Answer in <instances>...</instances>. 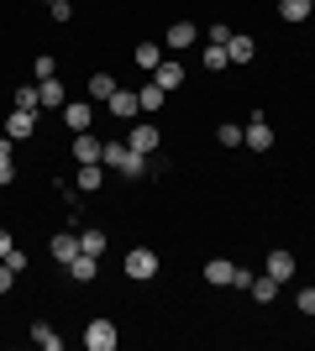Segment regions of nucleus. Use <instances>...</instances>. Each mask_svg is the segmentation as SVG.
Segmentation results:
<instances>
[{
  "mask_svg": "<svg viewBox=\"0 0 315 351\" xmlns=\"http://www.w3.org/2000/svg\"><path fill=\"white\" fill-rule=\"evenodd\" d=\"M100 162H105V168H116V173H126V178H142V173H148V158L132 152L126 142H105L100 147Z\"/></svg>",
  "mask_w": 315,
  "mask_h": 351,
  "instance_id": "f257e3e1",
  "label": "nucleus"
},
{
  "mask_svg": "<svg viewBox=\"0 0 315 351\" xmlns=\"http://www.w3.org/2000/svg\"><path fill=\"white\" fill-rule=\"evenodd\" d=\"M126 278H137V283L158 278V252H152V247H137V252H126Z\"/></svg>",
  "mask_w": 315,
  "mask_h": 351,
  "instance_id": "f03ea898",
  "label": "nucleus"
},
{
  "mask_svg": "<svg viewBox=\"0 0 315 351\" xmlns=\"http://www.w3.org/2000/svg\"><path fill=\"white\" fill-rule=\"evenodd\" d=\"M84 346L90 351H116V320H90L84 325Z\"/></svg>",
  "mask_w": 315,
  "mask_h": 351,
  "instance_id": "7ed1b4c3",
  "label": "nucleus"
},
{
  "mask_svg": "<svg viewBox=\"0 0 315 351\" xmlns=\"http://www.w3.org/2000/svg\"><path fill=\"white\" fill-rule=\"evenodd\" d=\"M163 47H174V53H184V47H200V27H195V21H174V27L163 32Z\"/></svg>",
  "mask_w": 315,
  "mask_h": 351,
  "instance_id": "20e7f679",
  "label": "nucleus"
},
{
  "mask_svg": "<svg viewBox=\"0 0 315 351\" xmlns=\"http://www.w3.org/2000/svg\"><path fill=\"white\" fill-rule=\"evenodd\" d=\"M105 105H110V116H116V121H137V116H142V100H137V89H116V95H110Z\"/></svg>",
  "mask_w": 315,
  "mask_h": 351,
  "instance_id": "39448f33",
  "label": "nucleus"
},
{
  "mask_svg": "<svg viewBox=\"0 0 315 351\" xmlns=\"http://www.w3.org/2000/svg\"><path fill=\"white\" fill-rule=\"evenodd\" d=\"M231 278H237V263H231V257H210L205 263V283L210 289H231Z\"/></svg>",
  "mask_w": 315,
  "mask_h": 351,
  "instance_id": "423d86ee",
  "label": "nucleus"
},
{
  "mask_svg": "<svg viewBox=\"0 0 315 351\" xmlns=\"http://www.w3.org/2000/svg\"><path fill=\"white\" fill-rule=\"evenodd\" d=\"M32 132H37V110H11V116H5V136H11V142H27Z\"/></svg>",
  "mask_w": 315,
  "mask_h": 351,
  "instance_id": "0eeeda50",
  "label": "nucleus"
},
{
  "mask_svg": "<svg viewBox=\"0 0 315 351\" xmlns=\"http://www.w3.org/2000/svg\"><path fill=\"white\" fill-rule=\"evenodd\" d=\"M242 142L253 147V152H268V147H273V126L263 116H253V121H247V132H242Z\"/></svg>",
  "mask_w": 315,
  "mask_h": 351,
  "instance_id": "6e6552de",
  "label": "nucleus"
},
{
  "mask_svg": "<svg viewBox=\"0 0 315 351\" xmlns=\"http://www.w3.org/2000/svg\"><path fill=\"white\" fill-rule=\"evenodd\" d=\"M90 121H95L90 100H69L63 105V126H69V132H90Z\"/></svg>",
  "mask_w": 315,
  "mask_h": 351,
  "instance_id": "1a4fd4ad",
  "label": "nucleus"
},
{
  "mask_svg": "<svg viewBox=\"0 0 315 351\" xmlns=\"http://www.w3.org/2000/svg\"><path fill=\"white\" fill-rule=\"evenodd\" d=\"M253 53H257V43L247 37V32H231V37H226V58L237 63V69H242V63H253Z\"/></svg>",
  "mask_w": 315,
  "mask_h": 351,
  "instance_id": "9d476101",
  "label": "nucleus"
},
{
  "mask_svg": "<svg viewBox=\"0 0 315 351\" xmlns=\"http://www.w3.org/2000/svg\"><path fill=\"white\" fill-rule=\"evenodd\" d=\"M126 147L142 152V158H152V152H158V126H132V132H126Z\"/></svg>",
  "mask_w": 315,
  "mask_h": 351,
  "instance_id": "9b49d317",
  "label": "nucleus"
},
{
  "mask_svg": "<svg viewBox=\"0 0 315 351\" xmlns=\"http://www.w3.org/2000/svg\"><path fill=\"white\" fill-rule=\"evenodd\" d=\"M263 273H268V278H279V283H289L294 278V252H268V267H263Z\"/></svg>",
  "mask_w": 315,
  "mask_h": 351,
  "instance_id": "f8f14e48",
  "label": "nucleus"
},
{
  "mask_svg": "<svg viewBox=\"0 0 315 351\" xmlns=\"http://www.w3.org/2000/svg\"><path fill=\"white\" fill-rule=\"evenodd\" d=\"M47 252H53V257H58V263L69 267V263L79 257V236H74V231H58L53 241H47Z\"/></svg>",
  "mask_w": 315,
  "mask_h": 351,
  "instance_id": "ddd939ff",
  "label": "nucleus"
},
{
  "mask_svg": "<svg viewBox=\"0 0 315 351\" xmlns=\"http://www.w3.org/2000/svg\"><path fill=\"white\" fill-rule=\"evenodd\" d=\"M100 184H105L100 162H79V168H74V189H79V194H95Z\"/></svg>",
  "mask_w": 315,
  "mask_h": 351,
  "instance_id": "4468645a",
  "label": "nucleus"
},
{
  "mask_svg": "<svg viewBox=\"0 0 315 351\" xmlns=\"http://www.w3.org/2000/svg\"><path fill=\"white\" fill-rule=\"evenodd\" d=\"M100 136H95V132H74V158L79 162H100Z\"/></svg>",
  "mask_w": 315,
  "mask_h": 351,
  "instance_id": "2eb2a0df",
  "label": "nucleus"
},
{
  "mask_svg": "<svg viewBox=\"0 0 315 351\" xmlns=\"http://www.w3.org/2000/svg\"><path fill=\"white\" fill-rule=\"evenodd\" d=\"M95 273H100V257H90V252H79L74 263H69V278L74 283H95Z\"/></svg>",
  "mask_w": 315,
  "mask_h": 351,
  "instance_id": "dca6fc26",
  "label": "nucleus"
},
{
  "mask_svg": "<svg viewBox=\"0 0 315 351\" xmlns=\"http://www.w3.org/2000/svg\"><path fill=\"white\" fill-rule=\"evenodd\" d=\"M152 79H158V84L168 89V95H174V89L184 84V63H174V58H163L158 63V69H152Z\"/></svg>",
  "mask_w": 315,
  "mask_h": 351,
  "instance_id": "f3484780",
  "label": "nucleus"
},
{
  "mask_svg": "<svg viewBox=\"0 0 315 351\" xmlns=\"http://www.w3.org/2000/svg\"><path fill=\"white\" fill-rule=\"evenodd\" d=\"M247 293H253L257 304H273V299L284 293V283H279V278H268V273H263V278H253V283H247Z\"/></svg>",
  "mask_w": 315,
  "mask_h": 351,
  "instance_id": "a211bd4d",
  "label": "nucleus"
},
{
  "mask_svg": "<svg viewBox=\"0 0 315 351\" xmlns=\"http://www.w3.org/2000/svg\"><path fill=\"white\" fill-rule=\"evenodd\" d=\"M84 89H90V100H110L121 84H116V73H105V69H100V73H90V84H84Z\"/></svg>",
  "mask_w": 315,
  "mask_h": 351,
  "instance_id": "6ab92c4d",
  "label": "nucleus"
},
{
  "mask_svg": "<svg viewBox=\"0 0 315 351\" xmlns=\"http://www.w3.org/2000/svg\"><path fill=\"white\" fill-rule=\"evenodd\" d=\"M200 63H205V73L231 69V58H226V47H221V43H205V47H200Z\"/></svg>",
  "mask_w": 315,
  "mask_h": 351,
  "instance_id": "aec40b11",
  "label": "nucleus"
},
{
  "mask_svg": "<svg viewBox=\"0 0 315 351\" xmlns=\"http://www.w3.org/2000/svg\"><path fill=\"white\" fill-rule=\"evenodd\" d=\"M137 100H142V110H163V100H168V89L158 84V79H148V84L137 89Z\"/></svg>",
  "mask_w": 315,
  "mask_h": 351,
  "instance_id": "412c9836",
  "label": "nucleus"
},
{
  "mask_svg": "<svg viewBox=\"0 0 315 351\" xmlns=\"http://www.w3.org/2000/svg\"><path fill=\"white\" fill-rule=\"evenodd\" d=\"M37 100H43V105H53V110H63V105H69V95H63V84H58V79H43V84H37Z\"/></svg>",
  "mask_w": 315,
  "mask_h": 351,
  "instance_id": "4be33fe9",
  "label": "nucleus"
},
{
  "mask_svg": "<svg viewBox=\"0 0 315 351\" xmlns=\"http://www.w3.org/2000/svg\"><path fill=\"white\" fill-rule=\"evenodd\" d=\"M105 241H110V236H105L100 226H84V231H79V252H90V257H100Z\"/></svg>",
  "mask_w": 315,
  "mask_h": 351,
  "instance_id": "5701e85b",
  "label": "nucleus"
},
{
  "mask_svg": "<svg viewBox=\"0 0 315 351\" xmlns=\"http://www.w3.org/2000/svg\"><path fill=\"white\" fill-rule=\"evenodd\" d=\"M310 11H315V0H279V16H284V21H310Z\"/></svg>",
  "mask_w": 315,
  "mask_h": 351,
  "instance_id": "b1692460",
  "label": "nucleus"
},
{
  "mask_svg": "<svg viewBox=\"0 0 315 351\" xmlns=\"http://www.w3.org/2000/svg\"><path fill=\"white\" fill-rule=\"evenodd\" d=\"M132 58H137V69H158V63H163V53H158V43H137V53H132Z\"/></svg>",
  "mask_w": 315,
  "mask_h": 351,
  "instance_id": "393cba45",
  "label": "nucleus"
},
{
  "mask_svg": "<svg viewBox=\"0 0 315 351\" xmlns=\"http://www.w3.org/2000/svg\"><path fill=\"white\" fill-rule=\"evenodd\" d=\"M32 341H37V346H43V351H58V346H63V336H58V330H53V325H43V320L32 325Z\"/></svg>",
  "mask_w": 315,
  "mask_h": 351,
  "instance_id": "a878e982",
  "label": "nucleus"
},
{
  "mask_svg": "<svg viewBox=\"0 0 315 351\" xmlns=\"http://www.w3.org/2000/svg\"><path fill=\"white\" fill-rule=\"evenodd\" d=\"M16 110H43V100H37V84H16Z\"/></svg>",
  "mask_w": 315,
  "mask_h": 351,
  "instance_id": "bb28decb",
  "label": "nucleus"
},
{
  "mask_svg": "<svg viewBox=\"0 0 315 351\" xmlns=\"http://www.w3.org/2000/svg\"><path fill=\"white\" fill-rule=\"evenodd\" d=\"M215 142H221V147H242V126H237V121L215 126Z\"/></svg>",
  "mask_w": 315,
  "mask_h": 351,
  "instance_id": "cd10ccee",
  "label": "nucleus"
},
{
  "mask_svg": "<svg viewBox=\"0 0 315 351\" xmlns=\"http://www.w3.org/2000/svg\"><path fill=\"white\" fill-rule=\"evenodd\" d=\"M32 69H37V79H53V73H58V63H53V53H37V63H32Z\"/></svg>",
  "mask_w": 315,
  "mask_h": 351,
  "instance_id": "c85d7f7f",
  "label": "nucleus"
},
{
  "mask_svg": "<svg viewBox=\"0 0 315 351\" xmlns=\"http://www.w3.org/2000/svg\"><path fill=\"white\" fill-rule=\"evenodd\" d=\"M47 11H53V21H74V5H69V0H53Z\"/></svg>",
  "mask_w": 315,
  "mask_h": 351,
  "instance_id": "c756f323",
  "label": "nucleus"
},
{
  "mask_svg": "<svg viewBox=\"0 0 315 351\" xmlns=\"http://www.w3.org/2000/svg\"><path fill=\"white\" fill-rule=\"evenodd\" d=\"M11 289H16V267L0 263V293H11Z\"/></svg>",
  "mask_w": 315,
  "mask_h": 351,
  "instance_id": "7c9ffc66",
  "label": "nucleus"
},
{
  "mask_svg": "<svg viewBox=\"0 0 315 351\" xmlns=\"http://www.w3.org/2000/svg\"><path fill=\"white\" fill-rule=\"evenodd\" d=\"M294 304H300V315H315V289H305V293H294Z\"/></svg>",
  "mask_w": 315,
  "mask_h": 351,
  "instance_id": "2f4dec72",
  "label": "nucleus"
},
{
  "mask_svg": "<svg viewBox=\"0 0 315 351\" xmlns=\"http://www.w3.org/2000/svg\"><path fill=\"white\" fill-rule=\"evenodd\" d=\"M16 178V162H11V152H0V184H11Z\"/></svg>",
  "mask_w": 315,
  "mask_h": 351,
  "instance_id": "473e14b6",
  "label": "nucleus"
},
{
  "mask_svg": "<svg viewBox=\"0 0 315 351\" xmlns=\"http://www.w3.org/2000/svg\"><path fill=\"white\" fill-rule=\"evenodd\" d=\"M205 37H210V43H221V47H226V37H231V27H226V21H215V27H210Z\"/></svg>",
  "mask_w": 315,
  "mask_h": 351,
  "instance_id": "72a5a7b5",
  "label": "nucleus"
},
{
  "mask_svg": "<svg viewBox=\"0 0 315 351\" xmlns=\"http://www.w3.org/2000/svg\"><path fill=\"white\" fill-rule=\"evenodd\" d=\"M16 241H11V231H5V226H0V263H5V252H11Z\"/></svg>",
  "mask_w": 315,
  "mask_h": 351,
  "instance_id": "f704fd0d",
  "label": "nucleus"
},
{
  "mask_svg": "<svg viewBox=\"0 0 315 351\" xmlns=\"http://www.w3.org/2000/svg\"><path fill=\"white\" fill-rule=\"evenodd\" d=\"M47 5H53V0H47Z\"/></svg>",
  "mask_w": 315,
  "mask_h": 351,
  "instance_id": "c9c22d12",
  "label": "nucleus"
}]
</instances>
